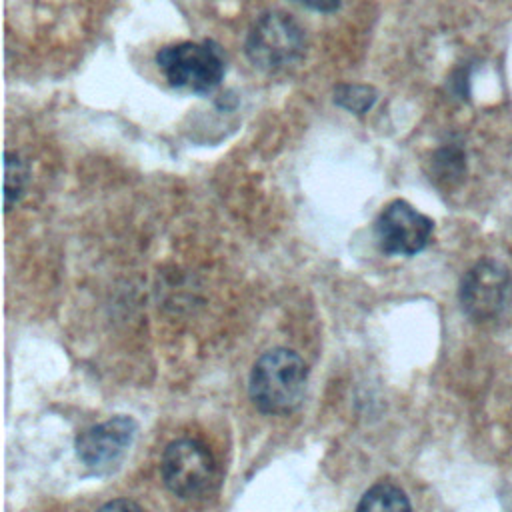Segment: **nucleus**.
Masks as SVG:
<instances>
[{"mask_svg":"<svg viewBox=\"0 0 512 512\" xmlns=\"http://www.w3.org/2000/svg\"><path fill=\"white\" fill-rule=\"evenodd\" d=\"M300 6H306L314 12H324V14H330V12H336L340 8V0H292Z\"/></svg>","mask_w":512,"mask_h":512,"instance_id":"12","label":"nucleus"},{"mask_svg":"<svg viewBox=\"0 0 512 512\" xmlns=\"http://www.w3.org/2000/svg\"><path fill=\"white\" fill-rule=\"evenodd\" d=\"M434 166L442 180H454L464 172V154L458 146H446L436 152Z\"/></svg>","mask_w":512,"mask_h":512,"instance_id":"11","label":"nucleus"},{"mask_svg":"<svg viewBox=\"0 0 512 512\" xmlns=\"http://www.w3.org/2000/svg\"><path fill=\"white\" fill-rule=\"evenodd\" d=\"M510 294L508 270L494 262L482 260L474 264L460 282V304L462 310L474 322H488L500 316Z\"/></svg>","mask_w":512,"mask_h":512,"instance_id":"7","label":"nucleus"},{"mask_svg":"<svg viewBox=\"0 0 512 512\" xmlns=\"http://www.w3.org/2000/svg\"><path fill=\"white\" fill-rule=\"evenodd\" d=\"M376 98V90L368 84H338L334 88V104L354 114H366Z\"/></svg>","mask_w":512,"mask_h":512,"instance_id":"10","label":"nucleus"},{"mask_svg":"<svg viewBox=\"0 0 512 512\" xmlns=\"http://www.w3.org/2000/svg\"><path fill=\"white\" fill-rule=\"evenodd\" d=\"M156 64L172 88L208 94L224 78L226 62L214 42H178L156 52Z\"/></svg>","mask_w":512,"mask_h":512,"instance_id":"2","label":"nucleus"},{"mask_svg":"<svg viewBox=\"0 0 512 512\" xmlns=\"http://www.w3.org/2000/svg\"><path fill=\"white\" fill-rule=\"evenodd\" d=\"M160 474L174 496L198 500L216 486V460L200 440L178 438L164 448Z\"/></svg>","mask_w":512,"mask_h":512,"instance_id":"4","label":"nucleus"},{"mask_svg":"<svg viewBox=\"0 0 512 512\" xmlns=\"http://www.w3.org/2000/svg\"><path fill=\"white\" fill-rule=\"evenodd\" d=\"M138 424L132 416L118 414L82 430L74 440V450L82 466L98 476L120 468L136 438Z\"/></svg>","mask_w":512,"mask_h":512,"instance_id":"5","label":"nucleus"},{"mask_svg":"<svg viewBox=\"0 0 512 512\" xmlns=\"http://www.w3.org/2000/svg\"><path fill=\"white\" fill-rule=\"evenodd\" d=\"M118 508H132V510H140L142 506L132 502V500H124V498H118V500H110L108 504L102 506V510H118Z\"/></svg>","mask_w":512,"mask_h":512,"instance_id":"13","label":"nucleus"},{"mask_svg":"<svg viewBox=\"0 0 512 512\" xmlns=\"http://www.w3.org/2000/svg\"><path fill=\"white\" fill-rule=\"evenodd\" d=\"M30 166L18 152H6L4 156V210L10 212L28 186Z\"/></svg>","mask_w":512,"mask_h":512,"instance_id":"8","label":"nucleus"},{"mask_svg":"<svg viewBox=\"0 0 512 512\" xmlns=\"http://www.w3.org/2000/svg\"><path fill=\"white\" fill-rule=\"evenodd\" d=\"M374 230L384 254L414 256L428 246L434 222L406 200H392L378 214Z\"/></svg>","mask_w":512,"mask_h":512,"instance_id":"6","label":"nucleus"},{"mask_svg":"<svg viewBox=\"0 0 512 512\" xmlns=\"http://www.w3.org/2000/svg\"><path fill=\"white\" fill-rule=\"evenodd\" d=\"M412 504L402 488L390 484V482H378L370 486L362 500L358 502L356 510H410Z\"/></svg>","mask_w":512,"mask_h":512,"instance_id":"9","label":"nucleus"},{"mask_svg":"<svg viewBox=\"0 0 512 512\" xmlns=\"http://www.w3.org/2000/svg\"><path fill=\"white\" fill-rule=\"evenodd\" d=\"M306 362L290 348H272L258 356L250 370L248 394L264 414H290L304 398Z\"/></svg>","mask_w":512,"mask_h":512,"instance_id":"1","label":"nucleus"},{"mask_svg":"<svg viewBox=\"0 0 512 512\" xmlns=\"http://www.w3.org/2000/svg\"><path fill=\"white\" fill-rule=\"evenodd\" d=\"M304 48V30L280 10L260 14L246 36V56L262 72L286 70L304 56Z\"/></svg>","mask_w":512,"mask_h":512,"instance_id":"3","label":"nucleus"}]
</instances>
